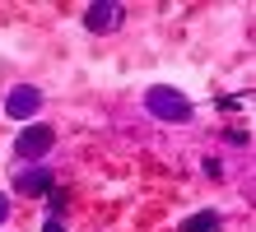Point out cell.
<instances>
[{"label": "cell", "instance_id": "cell-1", "mask_svg": "<svg viewBox=\"0 0 256 232\" xmlns=\"http://www.w3.org/2000/svg\"><path fill=\"white\" fill-rule=\"evenodd\" d=\"M144 107H149L154 116H163V121H186V116H191V102H186L177 88H149V93H144Z\"/></svg>", "mask_w": 256, "mask_h": 232}, {"label": "cell", "instance_id": "cell-4", "mask_svg": "<svg viewBox=\"0 0 256 232\" xmlns=\"http://www.w3.org/2000/svg\"><path fill=\"white\" fill-rule=\"evenodd\" d=\"M38 107H42V88H14L10 98H5V112L14 116V121H28V116H38Z\"/></svg>", "mask_w": 256, "mask_h": 232}, {"label": "cell", "instance_id": "cell-8", "mask_svg": "<svg viewBox=\"0 0 256 232\" xmlns=\"http://www.w3.org/2000/svg\"><path fill=\"white\" fill-rule=\"evenodd\" d=\"M42 232H66V228H61V223H56V219H52V223H47V228H42Z\"/></svg>", "mask_w": 256, "mask_h": 232}, {"label": "cell", "instance_id": "cell-3", "mask_svg": "<svg viewBox=\"0 0 256 232\" xmlns=\"http://www.w3.org/2000/svg\"><path fill=\"white\" fill-rule=\"evenodd\" d=\"M122 5H112V0H94V5L84 9V23H88V33H112L116 23H122Z\"/></svg>", "mask_w": 256, "mask_h": 232}, {"label": "cell", "instance_id": "cell-5", "mask_svg": "<svg viewBox=\"0 0 256 232\" xmlns=\"http://www.w3.org/2000/svg\"><path fill=\"white\" fill-rule=\"evenodd\" d=\"M182 232H219V214H210V209H205V214H196V219L182 223Z\"/></svg>", "mask_w": 256, "mask_h": 232}, {"label": "cell", "instance_id": "cell-7", "mask_svg": "<svg viewBox=\"0 0 256 232\" xmlns=\"http://www.w3.org/2000/svg\"><path fill=\"white\" fill-rule=\"evenodd\" d=\"M5 214H10V200H5V195H0V223H5Z\"/></svg>", "mask_w": 256, "mask_h": 232}, {"label": "cell", "instance_id": "cell-2", "mask_svg": "<svg viewBox=\"0 0 256 232\" xmlns=\"http://www.w3.org/2000/svg\"><path fill=\"white\" fill-rule=\"evenodd\" d=\"M52 144H56V130L52 126H28L19 139H14V153H19V158H42Z\"/></svg>", "mask_w": 256, "mask_h": 232}, {"label": "cell", "instance_id": "cell-6", "mask_svg": "<svg viewBox=\"0 0 256 232\" xmlns=\"http://www.w3.org/2000/svg\"><path fill=\"white\" fill-rule=\"evenodd\" d=\"M19 191H33V195H38V191H52V177H47V172H24V177H19Z\"/></svg>", "mask_w": 256, "mask_h": 232}]
</instances>
